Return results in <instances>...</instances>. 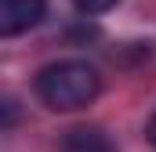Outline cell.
Returning a JSON list of instances; mask_svg holds the SVG:
<instances>
[{
  "label": "cell",
  "mask_w": 156,
  "mask_h": 152,
  "mask_svg": "<svg viewBox=\"0 0 156 152\" xmlns=\"http://www.w3.org/2000/svg\"><path fill=\"white\" fill-rule=\"evenodd\" d=\"M37 87V98L55 109V112H76V109H87L98 91H102V76L91 62L83 58H62V62H51L44 65L33 80Z\"/></svg>",
  "instance_id": "1"
},
{
  "label": "cell",
  "mask_w": 156,
  "mask_h": 152,
  "mask_svg": "<svg viewBox=\"0 0 156 152\" xmlns=\"http://www.w3.org/2000/svg\"><path fill=\"white\" fill-rule=\"evenodd\" d=\"M47 11V0H0V36H22Z\"/></svg>",
  "instance_id": "2"
},
{
  "label": "cell",
  "mask_w": 156,
  "mask_h": 152,
  "mask_svg": "<svg viewBox=\"0 0 156 152\" xmlns=\"http://www.w3.org/2000/svg\"><path fill=\"white\" fill-rule=\"evenodd\" d=\"M62 152H116V145L102 127H73L62 141Z\"/></svg>",
  "instance_id": "3"
},
{
  "label": "cell",
  "mask_w": 156,
  "mask_h": 152,
  "mask_svg": "<svg viewBox=\"0 0 156 152\" xmlns=\"http://www.w3.org/2000/svg\"><path fill=\"white\" fill-rule=\"evenodd\" d=\"M76 4L80 15H102V11H109V7H116L120 0H73Z\"/></svg>",
  "instance_id": "4"
},
{
  "label": "cell",
  "mask_w": 156,
  "mask_h": 152,
  "mask_svg": "<svg viewBox=\"0 0 156 152\" xmlns=\"http://www.w3.org/2000/svg\"><path fill=\"white\" fill-rule=\"evenodd\" d=\"M145 141H149V145L156 149V112L149 116V123H145Z\"/></svg>",
  "instance_id": "5"
}]
</instances>
